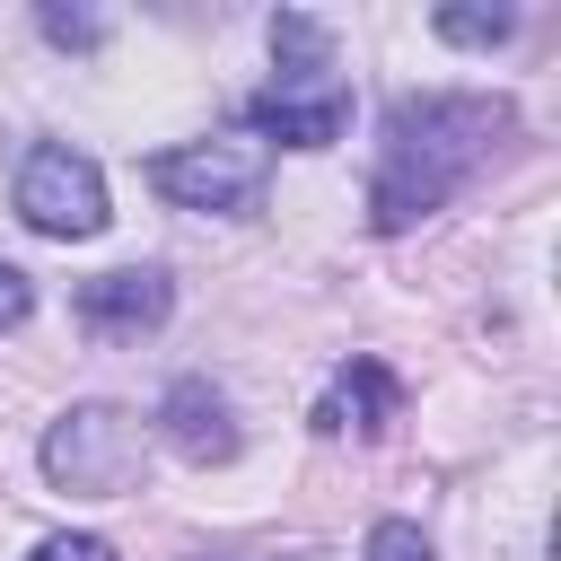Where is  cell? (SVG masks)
Segmentation results:
<instances>
[{"label":"cell","mask_w":561,"mask_h":561,"mask_svg":"<svg viewBox=\"0 0 561 561\" xmlns=\"http://www.w3.org/2000/svg\"><path fill=\"white\" fill-rule=\"evenodd\" d=\"M79 324L96 333V342H140V333H158L167 316H175V280L158 272V263H123V272H96V280H79Z\"/></svg>","instance_id":"obj_6"},{"label":"cell","mask_w":561,"mask_h":561,"mask_svg":"<svg viewBox=\"0 0 561 561\" xmlns=\"http://www.w3.org/2000/svg\"><path fill=\"white\" fill-rule=\"evenodd\" d=\"M508 105L500 96H473V88H421V96H394L386 123H377V175H368V228L377 237H403L421 228L500 140H508Z\"/></svg>","instance_id":"obj_1"},{"label":"cell","mask_w":561,"mask_h":561,"mask_svg":"<svg viewBox=\"0 0 561 561\" xmlns=\"http://www.w3.org/2000/svg\"><path fill=\"white\" fill-rule=\"evenodd\" d=\"M403 412V386H394V368L386 359H342L333 368V386L316 394V438H377L386 421Z\"/></svg>","instance_id":"obj_8"},{"label":"cell","mask_w":561,"mask_h":561,"mask_svg":"<svg viewBox=\"0 0 561 561\" xmlns=\"http://www.w3.org/2000/svg\"><path fill=\"white\" fill-rule=\"evenodd\" d=\"M26 316H35V280H26L18 263H0V333H18Z\"/></svg>","instance_id":"obj_14"},{"label":"cell","mask_w":561,"mask_h":561,"mask_svg":"<svg viewBox=\"0 0 561 561\" xmlns=\"http://www.w3.org/2000/svg\"><path fill=\"white\" fill-rule=\"evenodd\" d=\"M158 438H167L184 465H228V456L245 447V430H237V412H228V394H219L210 377H175V386H167Z\"/></svg>","instance_id":"obj_7"},{"label":"cell","mask_w":561,"mask_h":561,"mask_svg":"<svg viewBox=\"0 0 561 561\" xmlns=\"http://www.w3.org/2000/svg\"><path fill=\"white\" fill-rule=\"evenodd\" d=\"M368 561H438V552H430V535L412 517H377L368 526Z\"/></svg>","instance_id":"obj_12"},{"label":"cell","mask_w":561,"mask_h":561,"mask_svg":"<svg viewBox=\"0 0 561 561\" xmlns=\"http://www.w3.org/2000/svg\"><path fill=\"white\" fill-rule=\"evenodd\" d=\"M447 44H473V53H491V44H508L517 35V9H438L430 18Z\"/></svg>","instance_id":"obj_10"},{"label":"cell","mask_w":561,"mask_h":561,"mask_svg":"<svg viewBox=\"0 0 561 561\" xmlns=\"http://www.w3.org/2000/svg\"><path fill=\"white\" fill-rule=\"evenodd\" d=\"M149 465V430L140 412L123 403H70L53 430H44V482L53 491H79V500H123Z\"/></svg>","instance_id":"obj_2"},{"label":"cell","mask_w":561,"mask_h":561,"mask_svg":"<svg viewBox=\"0 0 561 561\" xmlns=\"http://www.w3.org/2000/svg\"><path fill=\"white\" fill-rule=\"evenodd\" d=\"M263 175H272V158L254 140H184V149L149 158V184L175 210H219V219H245L263 202Z\"/></svg>","instance_id":"obj_4"},{"label":"cell","mask_w":561,"mask_h":561,"mask_svg":"<svg viewBox=\"0 0 561 561\" xmlns=\"http://www.w3.org/2000/svg\"><path fill=\"white\" fill-rule=\"evenodd\" d=\"M245 123L263 140H280V149H333L351 131V79H333V70H280L272 88L245 96Z\"/></svg>","instance_id":"obj_5"},{"label":"cell","mask_w":561,"mask_h":561,"mask_svg":"<svg viewBox=\"0 0 561 561\" xmlns=\"http://www.w3.org/2000/svg\"><path fill=\"white\" fill-rule=\"evenodd\" d=\"M18 219L35 237H53V245L96 237L105 228V175H96V158L70 149V140H35L26 167H18Z\"/></svg>","instance_id":"obj_3"},{"label":"cell","mask_w":561,"mask_h":561,"mask_svg":"<svg viewBox=\"0 0 561 561\" xmlns=\"http://www.w3.org/2000/svg\"><path fill=\"white\" fill-rule=\"evenodd\" d=\"M26 561H114V543L105 535H44Z\"/></svg>","instance_id":"obj_13"},{"label":"cell","mask_w":561,"mask_h":561,"mask_svg":"<svg viewBox=\"0 0 561 561\" xmlns=\"http://www.w3.org/2000/svg\"><path fill=\"white\" fill-rule=\"evenodd\" d=\"M272 61L280 70H333V35H324V18H307V9H272Z\"/></svg>","instance_id":"obj_9"},{"label":"cell","mask_w":561,"mask_h":561,"mask_svg":"<svg viewBox=\"0 0 561 561\" xmlns=\"http://www.w3.org/2000/svg\"><path fill=\"white\" fill-rule=\"evenodd\" d=\"M35 26H44L61 53H96V44H105V9H61V0H44Z\"/></svg>","instance_id":"obj_11"}]
</instances>
